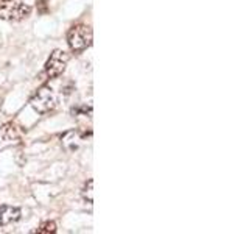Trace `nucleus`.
<instances>
[{
	"label": "nucleus",
	"instance_id": "obj_1",
	"mask_svg": "<svg viewBox=\"0 0 249 234\" xmlns=\"http://www.w3.org/2000/svg\"><path fill=\"white\" fill-rule=\"evenodd\" d=\"M69 47L73 52H83L92 45V28L89 25H75L67 33Z\"/></svg>",
	"mask_w": 249,
	"mask_h": 234
},
{
	"label": "nucleus",
	"instance_id": "obj_2",
	"mask_svg": "<svg viewBox=\"0 0 249 234\" xmlns=\"http://www.w3.org/2000/svg\"><path fill=\"white\" fill-rule=\"evenodd\" d=\"M30 103L33 106L35 111L45 114L58 106V96L52 88H49V86H42V88L37 89L35 96L31 97Z\"/></svg>",
	"mask_w": 249,
	"mask_h": 234
},
{
	"label": "nucleus",
	"instance_id": "obj_3",
	"mask_svg": "<svg viewBox=\"0 0 249 234\" xmlns=\"http://www.w3.org/2000/svg\"><path fill=\"white\" fill-rule=\"evenodd\" d=\"M31 14V6L22 2H0V19L22 20Z\"/></svg>",
	"mask_w": 249,
	"mask_h": 234
},
{
	"label": "nucleus",
	"instance_id": "obj_4",
	"mask_svg": "<svg viewBox=\"0 0 249 234\" xmlns=\"http://www.w3.org/2000/svg\"><path fill=\"white\" fill-rule=\"evenodd\" d=\"M70 59V55L64 50H54L50 58L45 62V74L50 78H58L59 75L64 74L67 67V62Z\"/></svg>",
	"mask_w": 249,
	"mask_h": 234
},
{
	"label": "nucleus",
	"instance_id": "obj_5",
	"mask_svg": "<svg viewBox=\"0 0 249 234\" xmlns=\"http://www.w3.org/2000/svg\"><path fill=\"white\" fill-rule=\"evenodd\" d=\"M20 218V209L14 206H0V225H10Z\"/></svg>",
	"mask_w": 249,
	"mask_h": 234
},
{
	"label": "nucleus",
	"instance_id": "obj_6",
	"mask_svg": "<svg viewBox=\"0 0 249 234\" xmlns=\"http://www.w3.org/2000/svg\"><path fill=\"white\" fill-rule=\"evenodd\" d=\"M37 233L41 234H50V233H56V223L54 222H44L41 226L37 228Z\"/></svg>",
	"mask_w": 249,
	"mask_h": 234
},
{
	"label": "nucleus",
	"instance_id": "obj_7",
	"mask_svg": "<svg viewBox=\"0 0 249 234\" xmlns=\"http://www.w3.org/2000/svg\"><path fill=\"white\" fill-rule=\"evenodd\" d=\"M0 2H11V0H0Z\"/></svg>",
	"mask_w": 249,
	"mask_h": 234
}]
</instances>
